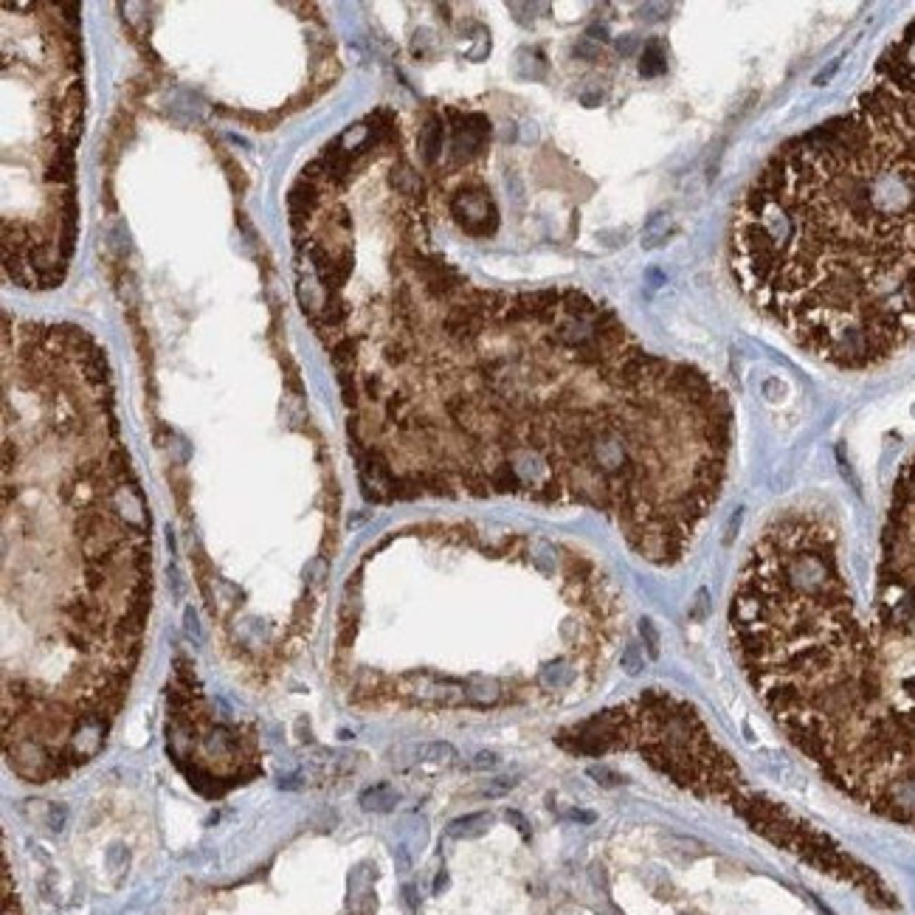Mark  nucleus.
Masks as SVG:
<instances>
[{
    "mask_svg": "<svg viewBox=\"0 0 915 915\" xmlns=\"http://www.w3.org/2000/svg\"><path fill=\"white\" fill-rule=\"evenodd\" d=\"M443 144H445V124L440 118H428L423 132H420V152L426 164H437V158L443 155Z\"/></svg>",
    "mask_w": 915,
    "mask_h": 915,
    "instance_id": "nucleus-9",
    "label": "nucleus"
},
{
    "mask_svg": "<svg viewBox=\"0 0 915 915\" xmlns=\"http://www.w3.org/2000/svg\"><path fill=\"white\" fill-rule=\"evenodd\" d=\"M397 800H400V795L389 786V783H377V786H369L360 797H358V802H360V808L363 811H372V814H389L394 805H397Z\"/></svg>",
    "mask_w": 915,
    "mask_h": 915,
    "instance_id": "nucleus-10",
    "label": "nucleus"
},
{
    "mask_svg": "<svg viewBox=\"0 0 915 915\" xmlns=\"http://www.w3.org/2000/svg\"><path fill=\"white\" fill-rule=\"evenodd\" d=\"M414 755H417V761H426V763H451L457 758V749L448 741H428V744L417 746Z\"/></svg>",
    "mask_w": 915,
    "mask_h": 915,
    "instance_id": "nucleus-12",
    "label": "nucleus"
},
{
    "mask_svg": "<svg viewBox=\"0 0 915 915\" xmlns=\"http://www.w3.org/2000/svg\"><path fill=\"white\" fill-rule=\"evenodd\" d=\"M186 634H189V640H195V642H200L203 637H200V625H198V617H195V611L192 608H186Z\"/></svg>",
    "mask_w": 915,
    "mask_h": 915,
    "instance_id": "nucleus-22",
    "label": "nucleus"
},
{
    "mask_svg": "<svg viewBox=\"0 0 915 915\" xmlns=\"http://www.w3.org/2000/svg\"><path fill=\"white\" fill-rule=\"evenodd\" d=\"M744 296L808 355L870 369L915 341V220L842 113L786 141L729 229Z\"/></svg>",
    "mask_w": 915,
    "mask_h": 915,
    "instance_id": "nucleus-3",
    "label": "nucleus"
},
{
    "mask_svg": "<svg viewBox=\"0 0 915 915\" xmlns=\"http://www.w3.org/2000/svg\"><path fill=\"white\" fill-rule=\"evenodd\" d=\"M3 915H23L20 913V902L17 893L11 887V873H8V862L3 865Z\"/></svg>",
    "mask_w": 915,
    "mask_h": 915,
    "instance_id": "nucleus-14",
    "label": "nucleus"
},
{
    "mask_svg": "<svg viewBox=\"0 0 915 915\" xmlns=\"http://www.w3.org/2000/svg\"><path fill=\"white\" fill-rule=\"evenodd\" d=\"M392 296L411 375L377 406L392 499L524 496L606 513L679 564L727 482L732 409L698 366L648 352L574 288ZM400 366V369H403Z\"/></svg>",
    "mask_w": 915,
    "mask_h": 915,
    "instance_id": "nucleus-1",
    "label": "nucleus"
},
{
    "mask_svg": "<svg viewBox=\"0 0 915 915\" xmlns=\"http://www.w3.org/2000/svg\"><path fill=\"white\" fill-rule=\"evenodd\" d=\"M451 215L462 229L473 237H490L499 226V212L487 189L482 186H465L451 198Z\"/></svg>",
    "mask_w": 915,
    "mask_h": 915,
    "instance_id": "nucleus-6",
    "label": "nucleus"
},
{
    "mask_svg": "<svg viewBox=\"0 0 915 915\" xmlns=\"http://www.w3.org/2000/svg\"><path fill=\"white\" fill-rule=\"evenodd\" d=\"M316 203H319V183H313L307 178H299L288 192V212H290L293 229H302V223L313 215Z\"/></svg>",
    "mask_w": 915,
    "mask_h": 915,
    "instance_id": "nucleus-7",
    "label": "nucleus"
},
{
    "mask_svg": "<svg viewBox=\"0 0 915 915\" xmlns=\"http://www.w3.org/2000/svg\"><path fill=\"white\" fill-rule=\"evenodd\" d=\"M623 668H625L631 676H637V674L642 671V657H640V648H637L634 642L623 651Z\"/></svg>",
    "mask_w": 915,
    "mask_h": 915,
    "instance_id": "nucleus-17",
    "label": "nucleus"
},
{
    "mask_svg": "<svg viewBox=\"0 0 915 915\" xmlns=\"http://www.w3.org/2000/svg\"><path fill=\"white\" fill-rule=\"evenodd\" d=\"M507 822H510V825H516V828L521 831V836H524V839H530V822L524 819V814H521V811H513V808H510V811H507Z\"/></svg>",
    "mask_w": 915,
    "mask_h": 915,
    "instance_id": "nucleus-21",
    "label": "nucleus"
},
{
    "mask_svg": "<svg viewBox=\"0 0 915 915\" xmlns=\"http://www.w3.org/2000/svg\"><path fill=\"white\" fill-rule=\"evenodd\" d=\"M493 825V814L487 811H479V814H467V817H459L454 822H448V836L454 839H479L482 834H487Z\"/></svg>",
    "mask_w": 915,
    "mask_h": 915,
    "instance_id": "nucleus-8",
    "label": "nucleus"
},
{
    "mask_svg": "<svg viewBox=\"0 0 915 915\" xmlns=\"http://www.w3.org/2000/svg\"><path fill=\"white\" fill-rule=\"evenodd\" d=\"M496 766H499V755H496V752H490V749L476 752V755H473V761H470V769H479V772H484V769H496Z\"/></svg>",
    "mask_w": 915,
    "mask_h": 915,
    "instance_id": "nucleus-18",
    "label": "nucleus"
},
{
    "mask_svg": "<svg viewBox=\"0 0 915 915\" xmlns=\"http://www.w3.org/2000/svg\"><path fill=\"white\" fill-rule=\"evenodd\" d=\"M640 631H642V640H645V645L651 651V659H657L659 657V637H657L654 623L651 620H640Z\"/></svg>",
    "mask_w": 915,
    "mask_h": 915,
    "instance_id": "nucleus-16",
    "label": "nucleus"
},
{
    "mask_svg": "<svg viewBox=\"0 0 915 915\" xmlns=\"http://www.w3.org/2000/svg\"><path fill=\"white\" fill-rule=\"evenodd\" d=\"M848 113L915 215V20L882 54Z\"/></svg>",
    "mask_w": 915,
    "mask_h": 915,
    "instance_id": "nucleus-4",
    "label": "nucleus"
},
{
    "mask_svg": "<svg viewBox=\"0 0 915 915\" xmlns=\"http://www.w3.org/2000/svg\"><path fill=\"white\" fill-rule=\"evenodd\" d=\"M403 896H406L409 910H417V893H414V887H411V885H406V887H403Z\"/></svg>",
    "mask_w": 915,
    "mask_h": 915,
    "instance_id": "nucleus-23",
    "label": "nucleus"
},
{
    "mask_svg": "<svg viewBox=\"0 0 915 915\" xmlns=\"http://www.w3.org/2000/svg\"><path fill=\"white\" fill-rule=\"evenodd\" d=\"M665 68H668V59H665L662 42H659V40H654V42L645 48L642 59H640V74H642V76H659V74H665Z\"/></svg>",
    "mask_w": 915,
    "mask_h": 915,
    "instance_id": "nucleus-13",
    "label": "nucleus"
},
{
    "mask_svg": "<svg viewBox=\"0 0 915 915\" xmlns=\"http://www.w3.org/2000/svg\"><path fill=\"white\" fill-rule=\"evenodd\" d=\"M589 778L591 780H597L600 786H606V789H614V786H623L625 783V778L623 775H617L614 769H606V766H589Z\"/></svg>",
    "mask_w": 915,
    "mask_h": 915,
    "instance_id": "nucleus-15",
    "label": "nucleus"
},
{
    "mask_svg": "<svg viewBox=\"0 0 915 915\" xmlns=\"http://www.w3.org/2000/svg\"><path fill=\"white\" fill-rule=\"evenodd\" d=\"M882 535L896 558L915 567V454L904 462L893 484Z\"/></svg>",
    "mask_w": 915,
    "mask_h": 915,
    "instance_id": "nucleus-5",
    "label": "nucleus"
},
{
    "mask_svg": "<svg viewBox=\"0 0 915 915\" xmlns=\"http://www.w3.org/2000/svg\"><path fill=\"white\" fill-rule=\"evenodd\" d=\"M65 819H68V808L65 805H48V828L54 831V834H59L62 828H65Z\"/></svg>",
    "mask_w": 915,
    "mask_h": 915,
    "instance_id": "nucleus-19",
    "label": "nucleus"
},
{
    "mask_svg": "<svg viewBox=\"0 0 915 915\" xmlns=\"http://www.w3.org/2000/svg\"><path fill=\"white\" fill-rule=\"evenodd\" d=\"M513 783L516 780H510V778H499V780H493V783H487V789H484V795L487 797H504L510 789H513Z\"/></svg>",
    "mask_w": 915,
    "mask_h": 915,
    "instance_id": "nucleus-20",
    "label": "nucleus"
},
{
    "mask_svg": "<svg viewBox=\"0 0 915 915\" xmlns=\"http://www.w3.org/2000/svg\"><path fill=\"white\" fill-rule=\"evenodd\" d=\"M448 887V873H440V879H437V885H434V893H443Z\"/></svg>",
    "mask_w": 915,
    "mask_h": 915,
    "instance_id": "nucleus-25",
    "label": "nucleus"
},
{
    "mask_svg": "<svg viewBox=\"0 0 915 915\" xmlns=\"http://www.w3.org/2000/svg\"><path fill=\"white\" fill-rule=\"evenodd\" d=\"M349 316V305L341 299V293H330L324 307H322V316H319V327H341Z\"/></svg>",
    "mask_w": 915,
    "mask_h": 915,
    "instance_id": "nucleus-11",
    "label": "nucleus"
},
{
    "mask_svg": "<svg viewBox=\"0 0 915 915\" xmlns=\"http://www.w3.org/2000/svg\"><path fill=\"white\" fill-rule=\"evenodd\" d=\"M572 819H577V822H594V814H589V811H572Z\"/></svg>",
    "mask_w": 915,
    "mask_h": 915,
    "instance_id": "nucleus-24",
    "label": "nucleus"
},
{
    "mask_svg": "<svg viewBox=\"0 0 915 915\" xmlns=\"http://www.w3.org/2000/svg\"><path fill=\"white\" fill-rule=\"evenodd\" d=\"M735 657L795 749L862 808L915 828V589L876 572L870 606L819 504L755 538L729 606Z\"/></svg>",
    "mask_w": 915,
    "mask_h": 915,
    "instance_id": "nucleus-2",
    "label": "nucleus"
}]
</instances>
